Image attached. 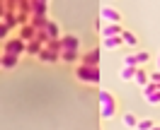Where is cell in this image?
Listing matches in <instances>:
<instances>
[{
	"mask_svg": "<svg viewBox=\"0 0 160 130\" xmlns=\"http://www.w3.org/2000/svg\"><path fill=\"white\" fill-rule=\"evenodd\" d=\"M75 77H78L80 82H88V84H97L100 77H102L100 65H85V63H80L78 70H75Z\"/></svg>",
	"mask_w": 160,
	"mask_h": 130,
	"instance_id": "cell-1",
	"label": "cell"
},
{
	"mask_svg": "<svg viewBox=\"0 0 160 130\" xmlns=\"http://www.w3.org/2000/svg\"><path fill=\"white\" fill-rule=\"evenodd\" d=\"M100 116L102 118H112L114 113H117V101H114V96H112V92L107 89H100Z\"/></svg>",
	"mask_w": 160,
	"mask_h": 130,
	"instance_id": "cell-2",
	"label": "cell"
},
{
	"mask_svg": "<svg viewBox=\"0 0 160 130\" xmlns=\"http://www.w3.org/2000/svg\"><path fill=\"white\" fill-rule=\"evenodd\" d=\"M24 51H27V41H22V39H10V41H5V53L22 56Z\"/></svg>",
	"mask_w": 160,
	"mask_h": 130,
	"instance_id": "cell-3",
	"label": "cell"
},
{
	"mask_svg": "<svg viewBox=\"0 0 160 130\" xmlns=\"http://www.w3.org/2000/svg\"><path fill=\"white\" fill-rule=\"evenodd\" d=\"M100 17L104 22H114V24H121V12L114 10V7H102L100 10Z\"/></svg>",
	"mask_w": 160,
	"mask_h": 130,
	"instance_id": "cell-4",
	"label": "cell"
},
{
	"mask_svg": "<svg viewBox=\"0 0 160 130\" xmlns=\"http://www.w3.org/2000/svg\"><path fill=\"white\" fill-rule=\"evenodd\" d=\"M102 36H121L124 34V29H121V24H114V22H104L100 29Z\"/></svg>",
	"mask_w": 160,
	"mask_h": 130,
	"instance_id": "cell-5",
	"label": "cell"
},
{
	"mask_svg": "<svg viewBox=\"0 0 160 130\" xmlns=\"http://www.w3.org/2000/svg\"><path fill=\"white\" fill-rule=\"evenodd\" d=\"M58 58H61L58 51H51V48H46V46L39 51V60H44V63H56Z\"/></svg>",
	"mask_w": 160,
	"mask_h": 130,
	"instance_id": "cell-6",
	"label": "cell"
},
{
	"mask_svg": "<svg viewBox=\"0 0 160 130\" xmlns=\"http://www.w3.org/2000/svg\"><path fill=\"white\" fill-rule=\"evenodd\" d=\"M63 48H80V39H78V36H73V34L63 36V39H61V51H63Z\"/></svg>",
	"mask_w": 160,
	"mask_h": 130,
	"instance_id": "cell-7",
	"label": "cell"
},
{
	"mask_svg": "<svg viewBox=\"0 0 160 130\" xmlns=\"http://www.w3.org/2000/svg\"><path fill=\"white\" fill-rule=\"evenodd\" d=\"M82 63L85 65H100V48H92L90 53L82 56Z\"/></svg>",
	"mask_w": 160,
	"mask_h": 130,
	"instance_id": "cell-8",
	"label": "cell"
},
{
	"mask_svg": "<svg viewBox=\"0 0 160 130\" xmlns=\"http://www.w3.org/2000/svg\"><path fill=\"white\" fill-rule=\"evenodd\" d=\"M20 39H22V41H32V39H37V29H34L32 24H22Z\"/></svg>",
	"mask_w": 160,
	"mask_h": 130,
	"instance_id": "cell-9",
	"label": "cell"
},
{
	"mask_svg": "<svg viewBox=\"0 0 160 130\" xmlns=\"http://www.w3.org/2000/svg\"><path fill=\"white\" fill-rule=\"evenodd\" d=\"M34 29H44L46 24H49V20H46V15H32V22H29Z\"/></svg>",
	"mask_w": 160,
	"mask_h": 130,
	"instance_id": "cell-10",
	"label": "cell"
},
{
	"mask_svg": "<svg viewBox=\"0 0 160 130\" xmlns=\"http://www.w3.org/2000/svg\"><path fill=\"white\" fill-rule=\"evenodd\" d=\"M136 72H138V68H133V65H124L121 72H119V77H121V80H133Z\"/></svg>",
	"mask_w": 160,
	"mask_h": 130,
	"instance_id": "cell-11",
	"label": "cell"
},
{
	"mask_svg": "<svg viewBox=\"0 0 160 130\" xmlns=\"http://www.w3.org/2000/svg\"><path fill=\"white\" fill-rule=\"evenodd\" d=\"M61 58L66 60V63H75L78 60V48H63L61 51Z\"/></svg>",
	"mask_w": 160,
	"mask_h": 130,
	"instance_id": "cell-12",
	"label": "cell"
},
{
	"mask_svg": "<svg viewBox=\"0 0 160 130\" xmlns=\"http://www.w3.org/2000/svg\"><path fill=\"white\" fill-rule=\"evenodd\" d=\"M102 43H104V48H117V46L124 43V39H121V36H104Z\"/></svg>",
	"mask_w": 160,
	"mask_h": 130,
	"instance_id": "cell-13",
	"label": "cell"
},
{
	"mask_svg": "<svg viewBox=\"0 0 160 130\" xmlns=\"http://www.w3.org/2000/svg\"><path fill=\"white\" fill-rule=\"evenodd\" d=\"M41 48H44V43H41V41H37V39L27 41V53H32V56H39Z\"/></svg>",
	"mask_w": 160,
	"mask_h": 130,
	"instance_id": "cell-14",
	"label": "cell"
},
{
	"mask_svg": "<svg viewBox=\"0 0 160 130\" xmlns=\"http://www.w3.org/2000/svg\"><path fill=\"white\" fill-rule=\"evenodd\" d=\"M32 15H46V2L44 0H32Z\"/></svg>",
	"mask_w": 160,
	"mask_h": 130,
	"instance_id": "cell-15",
	"label": "cell"
},
{
	"mask_svg": "<svg viewBox=\"0 0 160 130\" xmlns=\"http://www.w3.org/2000/svg\"><path fill=\"white\" fill-rule=\"evenodd\" d=\"M17 60H20V56H15V53H5V56H2V68H15Z\"/></svg>",
	"mask_w": 160,
	"mask_h": 130,
	"instance_id": "cell-16",
	"label": "cell"
},
{
	"mask_svg": "<svg viewBox=\"0 0 160 130\" xmlns=\"http://www.w3.org/2000/svg\"><path fill=\"white\" fill-rule=\"evenodd\" d=\"M2 22H5V24H8V27H17V24H20V22H17V15H12V10H8L5 12V15H2Z\"/></svg>",
	"mask_w": 160,
	"mask_h": 130,
	"instance_id": "cell-17",
	"label": "cell"
},
{
	"mask_svg": "<svg viewBox=\"0 0 160 130\" xmlns=\"http://www.w3.org/2000/svg\"><path fill=\"white\" fill-rule=\"evenodd\" d=\"M133 80H136V84H138V87H146V84L150 82V75H146V72L138 68V72H136V77H133Z\"/></svg>",
	"mask_w": 160,
	"mask_h": 130,
	"instance_id": "cell-18",
	"label": "cell"
},
{
	"mask_svg": "<svg viewBox=\"0 0 160 130\" xmlns=\"http://www.w3.org/2000/svg\"><path fill=\"white\" fill-rule=\"evenodd\" d=\"M124 125H126V128H136V125H138L136 113H124Z\"/></svg>",
	"mask_w": 160,
	"mask_h": 130,
	"instance_id": "cell-19",
	"label": "cell"
},
{
	"mask_svg": "<svg viewBox=\"0 0 160 130\" xmlns=\"http://www.w3.org/2000/svg\"><path fill=\"white\" fill-rule=\"evenodd\" d=\"M44 31L49 34V39H58V27H56L53 22H49V24L44 27Z\"/></svg>",
	"mask_w": 160,
	"mask_h": 130,
	"instance_id": "cell-20",
	"label": "cell"
},
{
	"mask_svg": "<svg viewBox=\"0 0 160 130\" xmlns=\"http://www.w3.org/2000/svg\"><path fill=\"white\" fill-rule=\"evenodd\" d=\"M124 65H133V68H138V65H141V63H138V53L126 56V58H124Z\"/></svg>",
	"mask_w": 160,
	"mask_h": 130,
	"instance_id": "cell-21",
	"label": "cell"
},
{
	"mask_svg": "<svg viewBox=\"0 0 160 130\" xmlns=\"http://www.w3.org/2000/svg\"><path fill=\"white\" fill-rule=\"evenodd\" d=\"M121 39H124V43H129V46H136V43H138V39H136L131 31H124V34H121Z\"/></svg>",
	"mask_w": 160,
	"mask_h": 130,
	"instance_id": "cell-22",
	"label": "cell"
},
{
	"mask_svg": "<svg viewBox=\"0 0 160 130\" xmlns=\"http://www.w3.org/2000/svg\"><path fill=\"white\" fill-rule=\"evenodd\" d=\"M153 125H155V123H153V120H148V118H143V120H138V125H136V128H138V130H150V128H153Z\"/></svg>",
	"mask_w": 160,
	"mask_h": 130,
	"instance_id": "cell-23",
	"label": "cell"
},
{
	"mask_svg": "<svg viewBox=\"0 0 160 130\" xmlns=\"http://www.w3.org/2000/svg\"><path fill=\"white\" fill-rule=\"evenodd\" d=\"M146 101H148L150 106H155V104H160V89L155 92V94H150V96H146Z\"/></svg>",
	"mask_w": 160,
	"mask_h": 130,
	"instance_id": "cell-24",
	"label": "cell"
},
{
	"mask_svg": "<svg viewBox=\"0 0 160 130\" xmlns=\"http://www.w3.org/2000/svg\"><path fill=\"white\" fill-rule=\"evenodd\" d=\"M17 22H20V24H27V22H29V12H20V15H17Z\"/></svg>",
	"mask_w": 160,
	"mask_h": 130,
	"instance_id": "cell-25",
	"label": "cell"
},
{
	"mask_svg": "<svg viewBox=\"0 0 160 130\" xmlns=\"http://www.w3.org/2000/svg\"><path fill=\"white\" fill-rule=\"evenodd\" d=\"M8 31H10V27H8L5 22H0V39H5V36H8Z\"/></svg>",
	"mask_w": 160,
	"mask_h": 130,
	"instance_id": "cell-26",
	"label": "cell"
},
{
	"mask_svg": "<svg viewBox=\"0 0 160 130\" xmlns=\"http://www.w3.org/2000/svg\"><path fill=\"white\" fill-rule=\"evenodd\" d=\"M5 12H8V10H5V5H2V0H0V17H2Z\"/></svg>",
	"mask_w": 160,
	"mask_h": 130,
	"instance_id": "cell-27",
	"label": "cell"
},
{
	"mask_svg": "<svg viewBox=\"0 0 160 130\" xmlns=\"http://www.w3.org/2000/svg\"><path fill=\"white\" fill-rule=\"evenodd\" d=\"M150 130H160V125H153V128H150Z\"/></svg>",
	"mask_w": 160,
	"mask_h": 130,
	"instance_id": "cell-28",
	"label": "cell"
},
{
	"mask_svg": "<svg viewBox=\"0 0 160 130\" xmlns=\"http://www.w3.org/2000/svg\"><path fill=\"white\" fill-rule=\"evenodd\" d=\"M158 70H160V58H158Z\"/></svg>",
	"mask_w": 160,
	"mask_h": 130,
	"instance_id": "cell-29",
	"label": "cell"
},
{
	"mask_svg": "<svg viewBox=\"0 0 160 130\" xmlns=\"http://www.w3.org/2000/svg\"><path fill=\"white\" fill-rule=\"evenodd\" d=\"M0 65H2V58H0Z\"/></svg>",
	"mask_w": 160,
	"mask_h": 130,
	"instance_id": "cell-30",
	"label": "cell"
},
{
	"mask_svg": "<svg viewBox=\"0 0 160 130\" xmlns=\"http://www.w3.org/2000/svg\"><path fill=\"white\" fill-rule=\"evenodd\" d=\"M44 2H49V0H44Z\"/></svg>",
	"mask_w": 160,
	"mask_h": 130,
	"instance_id": "cell-31",
	"label": "cell"
}]
</instances>
